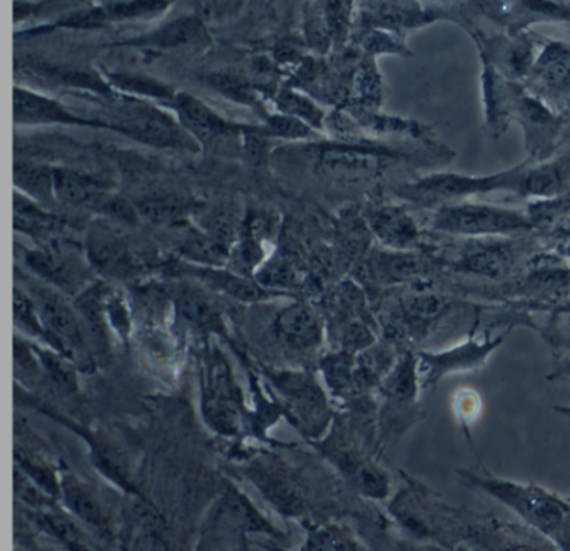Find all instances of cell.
<instances>
[{
	"mask_svg": "<svg viewBox=\"0 0 570 551\" xmlns=\"http://www.w3.org/2000/svg\"><path fill=\"white\" fill-rule=\"evenodd\" d=\"M61 500L66 505L67 511L97 537L104 540L112 537L111 523L99 498L73 473H61Z\"/></svg>",
	"mask_w": 570,
	"mask_h": 551,
	"instance_id": "7c38bea8",
	"label": "cell"
},
{
	"mask_svg": "<svg viewBox=\"0 0 570 551\" xmlns=\"http://www.w3.org/2000/svg\"><path fill=\"white\" fill-rule=\"evenodd\" d=\"M502 338L494 342H469L465 345L456 346L445 353L437 355H422L419 359V375L422 386L433 385L449 372L466 371L484 365L487 356L497 348Z\"/></svg>",
	"mask_w": 570,
	"mask_h": 551,
	"instance_id": "30bf717a",
	"label": "cell"
},
{
	"mask_svg": "<svg viewBox=\"0 0 570 551\" xmlns=\"http://www.w3.org/2000/svg\"><path fill=\"white\" fill-rule=\"evenodd\" d=\"M303 550H362V544L348 528L340 525H316L308 528Z\"/></svg>",
	"mask_w": 570,
	"mask_h": 551,
	"instance_id": "1f68e13d",
	"label": "cell"
},
{
	"mask_svg": "<svg viewBox=\"0 0 570 551\" xmlns=\"http://www.w3.org/2000/svg\"><path fill=\"white\" fill-rule=\"evenodd\" d=\"M563 413H570V410H563Z\"/></svg>",
	"mask_w": 570,
	"mask_h": 551,
	"instance_id": "ee69618b",
	"label": "cell"
},
{
	"mask_svg": "<svg viewBox=\"0 0 570 551\" xmlns=\"http://www.w3.org/2000/svg\"><path fill=\"white\" fill-rule=\"evenodd\" d=\"M176 109L184 128L203 142L232 134V125L223 121L209 107L187 94L176 97Z\"/></svg>",
	"mask_w": 570,
	"mask_h": 551,
	"instance_id": "44dd1931",
	"label": "cell"
},
{
	"mask_svg": "<svg viewBox=\"0 0 570 551\" xmlns=\"http://www.w3.org/2000/svg\"><path fill=\"white\" fill-rule=\"evenodd\" d=\"M186 274L196 276L197 280L219 291V293L228 294L235 300L245 301V303H258V301L271 300V298L280 296V291L270 290L264 284L255 283V281L246 280L243 276L228 269H218L215 266H184Z\"/></svg>",
	"mask_w": 570,
	"mask_h": 551,
	"instance_id": "9a60e30c",
	"label": "cell"
},
{
	"mask_svg": "<svg viewBox=\"0 0 570 551\" xmlns=\"http://www.w3.org/2000/svg\"><path fill=\"white\" fill-rule=\"evenodd\" d=\"M267 376L280 393L298 430L315 440L323 436L332 423V410L319 379L310 372L294 369L268 368Z\"/></svg>",
	"mask_w": 570,
	"mask_h": 551,
	"instance_id": "7a4b0ae2",
	"label": "cell"
},
{
	"mask_svg": "<svg viewBox=\"0 0 570 551\" xmlns=\"http://www.w3.org/2000/svg\"><path fill=\"white\" fill-rule=\"evenodd\" d=\"M236 228H238V220L236 214L232 209H216L212 214H207L204 220V231L209 238L215 239L219 245L229 249V246L235 241Z\"/></svg>",
	"mask_w": 570,
	"mask_h": 551,
	"instance_id": "d590c367",
	"label": "cell"
},
{
	"mask_svg": "<svg viewBox=\"0 0 570 551\" xmlns=\"http://www.w3.org/2000/svg\"><path fill=\"white\" fill-rule=\"evenodd\" d=\"M420 386L422 382H420L419 361L413 358L411 353H404L381 379L385 395L398 403L415 400Z\"/></svg>",
	"mask_w": 570,
	"mask_h": 551,
	"instance_id": "603a6c76",
	"label": "cell"
},
{
	"mask_svg": "<svg viewBox=\"0 0 570 551\" xmlns=\"http://www.w3.org/2000/svg\"><path fill=\"white\" fill-rule=\"evenodd\" d=\"M32 300L47 329V346L63 353L83 371L93 369V346L76 307L47 288L32 290Z\"/></svg>",
	"mask_w": 570,
	"mask_h": 551,
	"instance_id": "277c9868",
	"label": "cell"
},
{
	"mask_svg": "<svg viewBox=\"0 0 570 551\" xmlns=\"http://www.w3.org/2000/svg\"><path fill=\"white\" fill-rule=\"evenodd\" d=\"M56 220L44 213L35 201L29 199V196L22 194L21 191L15 193L14 201V226L18 231L25 235H42L54 226Z\"/></svg>",
	"mask_w": 570,
	"mask_h": 551,
	"instance_id": "d6a6232c",
	"label": "cell"
},
{
	"mask_svg": "<svg viewBox=\"0 0 570 551\" xmlns=\"http://www.w3.org/2000/svg\"><path fill=\"white\" fill-rule=\"evenodd\" d=\"M372 233L395 251H407L419 241V226L410 214L400 207L387 206L375 209L368 216Z\"/></svg>",
	"mask_w": 570,
	"mask_h": 551,
	"instance_id": "ac0fdd59",
	"label": "cell"
},
{
	"mask_svg": "<svg viewBox=\"0 0 570 551\" xmlns=\"http://www.w3.org/2000/svg\"><path fill=\"white\" fill-rule=\"evenodd\" d=\"M201 411L207 426L222 436H236L241 431V395L232 366L218 348L204 356Z\"/></svg>",
	"mask_w": 570,
	"mask_h": 551,
	"instance_id": "3957f363",
	"label": "cell"
},
{
	"mask_svg": "<svg viewBox=\"0 0 570 551\" xmlns=\"http://www.w3.org/2000/svg\"><path fill=\"white\" fill-rule=\"evenodd\" d=\"M170 8L168 0H119L112 4L77 12L60 22L63 28L100 29L112 22L138 21L163 14Z\"/></svg>",
	"mask_w": 570,
	"mask_h": 551,
	"instance_id": "8fae6325",
	"label": "cell"
},
{
	"mask_svg": "<svg viewBox=\"0 0 570 551\" xmlns=\"http://www.w3.org/2000/svg\"><path fill=\"white\" fill-rule=\"evenodd\" d=\"M39 520L47 533H51L69 550H90L93 548V541L84 531L86 527L69 511L66 514L57 508L56 504L42 508Z\"/></svg>",
	"mask_w": 570,
	"mask_h": 551,
	"instance_id": "7402d4cb",
	"label": "cell"
},
{
	"mask_svg": "<svg viewBox=\"0 0 570 551\" xmlns=\"http://www.w3.org/2000/svg\"><path fill=\"white\" fill-rule=\"evenodd\" d=\"M25 262L39 278L60 288L64 293H76L86 280V269L80 266V262L73 256L64 255L60 249L45 248L29 251L25 255Z\"/></svg>",
	"mask_w": 570,
	"mask_h": 551,
	"instance_id": "5bb4252c",
	"label": "cell"
},
{
	"mask_svg": "<svg viewBox=\"0 0 570 551\" xmlns=\"http://www.w3.org/2000/svg\"><path fill=\"white\" fill-rule=\"evenodd\" d=\"M14 183L18 191L37 203H56L54 197V170L45 165H14Z\"/></svg>",
	"mask_w": 570,
	"mask_h": 551,
	"instance_id": "4316f807",
	"label": "cell"
},
{
	"mask_svg": "<svg viewBox=\"0 0 570 551\" xmlns=\"http://www.w3.org/2000/svg\"><path fill=\"white\" fill-rule=\"evenodd\" d=\"M462 475L477 488L494 496L495 500L507 505L518 517L524 518L527 523L533 525L547 537L556 540L557 534H562L570 510L557 496L544 491L536 485H520L508 479L474 476L469 473H462Z\"/></svg>",
	"mask_w": 570,
	"mask_h": 551,
	"instance_id": "6da1fadb",
	"label": "cell"
},
{
	"mask_svg": "<svg viewBox=\"0 0 570 551\" xmlns=\"http://www.w3.org/2000/svg\"><path fill=\"white\" fill-rule=\"evenodd\" d=\"M138 209L142 216L149 217V219L166 223V220H174L183 216L186 206L178 197L163 196L141 201L138 204Z\"/></svg>",
	"mask_w": 570,
	"mask_h": 551,
	"instance_id": "74e56055",
	"label": "cell"
},
{
	"mask_svg": "<svg viewBox=\"0 0 570 551\" xmlns=\"http://www.w3.org/2000/svg\"><path fill=\"white\" fill-rule=\"evenodd\" d=\"M87 258L90 266L112 278H131L141 271L138 258L121 236L111 229L96 228L87 238Z\"/></svg>",
	"mask_w": 570,
	"mask_h": 551,
	"instance_id": "9c48e42d",
	"label": "cell"
},
{
	"mask_svg": "<svg viewBox=\"0 0 570 551\" xmlns=\"http://www.w3.org/2000/svg\"><path fill=\"white\" fill-rule=\"evenodd\" d=\"M433 229L455 236L510 235V233L529 229V217L520 210L502 209L485 204H445L437 210L432 220Z\"/></svg>",
	"mask_w": 570,
	"mask_h": 551,
	"instance_id": "5b68a950",
	"label": "cell"
},
{
	"mask_svg": "<svg viewBox=\"0 0 570 551\" xmlns=\"http://www.w3.org/2000/svg\"><path fill=\"white\" fill-rule=\"evenodd\" d=\"M275 326L281 339L298 352L316 349L325 338L322 317L313 307L303 303L291 304L280 311Z\"/></svg>",
	"mask_w": 570,
	"mask_h": 551,
	"instance_id": "4fadbf2b",
	"label": "cell"
},
{
	"mask_svg": "<svg viewBox=\"0 0 570 551\" xmlns=\"http://www.w3.org/2000/svg\"><path fill=\"white\" fill-rule=\"evenodd\" d=\"M271 125H273L278 134L291 136V138H301V136H306L310 132V129L303 126V122L294 118H273Z\"/></svg>",
	"mask_w": 570,
	"mask_h": 551,
	"instance_id": "b9f144b4",
	"label": "cell"
},
{
	"mask_svg": "<svg viewBox=\"0 0 570 551\" xmlns=\"http://www.w3.org/2000/svg\"><path fill=\"white\" fill-rule=\"evenodd\" d=\"M204 34L203 24L196 18H183L163 25L158 31L132 39V45H152V47H180V45L200 44Z\"/></svg>",
	"mask_w": 570,
	"mask_h": 551,
	"instance_id": "cb8c5ba5",
	"label": "cell"
},
{
	"mask_svg": "<svg viewBox=\"0 0 570 551\" xmlns=\"http://www.w3.org/2000/svg\"><path fill=\"white\" fill-rule=\"evenodd\" d=\"M523 168L492 177L462 176V174H435L405 186L404 196L419 204L450 203L472 194L497 190H517Z\"/></svg>",
	"mask_w": 570,
	"mask_h": 551,
	"instance_id": "52a82bcc",
	"label": "cell"
},
{
	"mask_svg": "<svg viewBox=\"0 0 570 551\" xmlns=\"http://www.w3.org/2000/svg\"><path fill=\"white\" fill-rule=\"evenodd\" d=\"M534 73L550 89L570 90V48L550 44L537 61Z\"/></svg>",
	"mask_w": 570,
	"mask_h": 551,
	"instance_id": "83f0119b",
	"label": "cell"
},
{
	"mask_svg": "<svg viewBox=\"0 0 570 551\" xmlns=\"http://www.w3.org/2000/svg\"><path fill=\"white\" fill-rule=\"evenodd\" d=\"M14 458L19 468L28 473L49 496H52L54 500H61V475H57L52 465H49L42 456L21 449V446H15Z\"/></svg>",
	"mask_w": 570,
	"mask_h": 551,
	"instance_id": "4dcf8cb0",
	"label": "cell"
},
{
	"mask_svg": "<svg viewBox=\"0 0 570 551\" xmlns=\"http://www.w3.org/2000/svg\"><path fill=\"white\" fill-rule=\"evenodd\" d=\"M35 352H37L39 359L42 363V369L44 375L51 379L52 385L57 386V390L64 391V393L71 395L76 393L79 390V378H77V366L71 361L67 356L57 349L41 348V346L34 345Z\"/></svg>",
	"mask_w": 570,
	"mask_h": 551,
	"instance_id": "f1b7e54d",
	"label": "cell"
},
{
	"mask_svg": "<svg viewBox=\"0 0 570 551\" xmlns=\"http://www.w3.org/2000/svg\"><path fill=\"white\" fill-rule=\"evenodd\" d=\"M106 186L93 174L76 170L56 168L54 170V197L56 203L66 206H89L94 203H106Z\"/></svg>",
	"mask_w": 570,
	"mask_h": 551,
	"instance_id": "d6986e66",
	"label": "cell"
},
{
	"mask_svg": "<svg viewBox=\"0 0 570 551\" xmlns=\"http://www.w3.org/2000/svg\"><path fill=\"white\" fill-rule=\"evenodd\" d=\"M14 323L19 331L32 338L41 339L47 345V329L42 323L41 314L32 296L15 288L14 290Z\"/></svg>",
	"mask_w": 570,
	"mask_h": 551,
	"instance_id": "836d02e7",
	"label": "cell"
},
{
	"mask_svg": "<svg viewBox=\"0 0 570 551\" xmlns=\"http://www.w3.org/2000/svg\"><path fill=\"white\" fill-rule=\"evenodd\" d=\"M326 386L335 395H346L355 388V355L345 349L330 353L320 363Z\"/></svg>",
	"mask_w": 570,
	"mask_h": 551,
	"instance_id": "f546056e",
	"label": "cell"
},
{
	"mask_svg": "<svg viewBox=\"0 0 570 551\" xmlns=\"http://www.w3.org/2000/svg\"><path fill=\"white\" fill-rule=\"evenodd\" d=\"M372 272L378 281L384 283H401L413 280L415 276L422 274L423 264L413 252L395 251L380 252L370 262Z\"/></svg>",
	"mask_w": 570,
	"mask_h": 551,
	"instance_id": "d4e9b609",
	"label": "cell"
},
{
	"mask_svg": "<svg viewBox=\"0 0 570 551\" xmlns=\"http://www.w3.org/2000/svg\"><path fill=\"white\" fill-rule=\"evenodd\" d=\"M14 366L18 378L24 379L28 385L37 381L39 376L44 372L35 346L19 333L14 336Z\"/></svg>",
	"mask_w": 570,
	"mask_h": 551,
	"instance_id": "e575fe53",
	"label": "cell"
},
{
	"mask_svg": "<svg viewBox=\"0 0 570 551\" xmlns=\"http://www.w3.org/2000/svg\"><path fill=\"white\" fill-rule=\"evenodd\" d=\"M478 397L474 391H462L460 393L459 400H456V407H460L459 414L462 417V420L465 418L472 417L478 413Z\"/></svg>",
	"mask_w": 570,
	"mask_h": 551,
	"instance_id": "7bdbcfd3",
	"label": "cell"
},
{
	"mask_svg": "<svg viewBox=\"0 0 570 551\" xmlns=\"http://www.w3.org/2000/svg\"><path fill=\"white\" fill-rule=\"evenodd\" d=\"M246 475L259 493L287 517H300L304 511L303 495L287 468L270 456H258L246 465Z\"/></svg>",
	"mask_w": 570,
	"mask_h": 551,
	"instance_id": "ba28073f",
	"label": "cell"
},
{
	"mask_svg": "<svg viewBox=\"0 0 570 551\" xmlns=\"http://www.w3.org/2000/svg\"><path fill=\"white\" fill-rule=\"evenodd\" d=\"M271 531L273 528L241 493L228 489L219 496V500L207 515L203 528V547L235 548L241 544V538L246 533H271Z\"/></svg>",
	"mask_w": 570,
	"mask_h": 551,
	"instance_id": "8992f818",
	"label": "cell"
},
{
	"mask_svg": "<svg viewBox=\"0 0 570 551\" xmlns=\"http://www.w3.org/2000/svg\"><path fill=\"white\" fill-rule=\"evenodd\" d=\"M104 307H106V316L111 324V329H115L122 339L128 338L129 331H131V320H129L128 306H126L119 293L106 288V291H104Z\"/></svg>",
	"mask_w": 570,
	"mask_h": 551,
	"instance_id": "ab89813d",
	"label": "cell"
},
{
	"mask_svg": "<svg viewBox=\"0 0 570 551\" xmlns=\"http://www.w3.org/2000/svg\"><path fill=\"white\" fill-rule=\"evenodd\" d=\"M405 310L413 320H432L445 310V301L433 293H415L408 298Z\"/></svg>",
	"mask_w": 570,
	"mask_h": 551,
	"instance_id": "60d3db41",
	"label": "cell"
},
{
	"mask_svg": "<svg viewBox=\"0 0 570 551\" xmlns=\"http://www.w3.org/2000/svg\"><path fill=\"white\" fill-rule=\"evenodd\" d=\"M258 283L273 290L275 287L287 288L297 284V269L287 259H273L258 274Z\"/></svg>",
	"mask_w": 570,
	"mask_h": 551,
	"instance_id": "f35d334b",
	"label": "cell"
},
{
	"mask_svg": "<svg viewBox=\"0 0 570 551\" xmlns=\"http://www.w3.org/2000/svg\"><path fill=\"white\" fill-rule=\"evenodd\" d=\"M14 491L19 500L24 501L29 507L37 508V510L56 504V500H54L52 496H49L47 493H45L28 473L22 472L19 466L14 469Z\"/></svg>",
	"mask_w": 570,
	"mask_h": 551,
	"instance_id": "8d00e7d4",
	"label": "cell"
},
{
	"mask_svg": "<svg viewBox=\"0 0 570 551\" xmlns=\"http://www.w3.org/2000/svg\"><path fill=\"white\" fill-rule=\"evenodd\" d=\"M326 455L345 473L346 478L362 495L374 500H385L390 495V479L375 463L346 449H332Z\"/></svg>",
	"mask_w": 570,
	"mask_h": 551,
	"instance_id": "2e32d148",
	"label": "cell"
},
{
	"mask_svg": "<svg viewBox=\"0 0 570 551\" xmlns=\"http://www.w3.org/2000/svg\"><path fill=\"white\" fill-rule=\"evenodd\" d=\"M176 306L181 316L200 329L219 336H226V333H228L219 307L213 303L212 298H207L196 288H181L178 291Z\"/></svg>",
	"mask_w": 570,
	"mask_h": 551,
	"instance_id": "ffe728a7",
	"label": "cell"
},
{
	"mask_svg": "<svg viewBox=\"0 0 570 551\" xmlns=\"http://www.w3.org/2000/svg\"><path fill=\"white\" fill-rule=\"evenodd\" d=\"M14 121L18 125H90L93 122L74 116L66 107L56 100L39 96L32 90L15 87L14 90Z\"/></svg>",
	"mask_w": 570,
	"mask_h": 551,
	"instance_id": "e0dca14e",
	"label": "cell"
},
{
	"mask_svg": "<svg viewBox=\"0 0 570 551\" xmlns=\"http://www.w3.org/2000/svg\"><path fill=\"white\" fill-rule=\"evenodd\" d=\"M512 252L502 245H478L469 249L460 259L459 266L465 271L475 274L495 276L505 274L510 269Z\"/></svg>",
	"mask_w": 570,
	"mask_h": 551,
	"instance_id": "484cf974",
	"label": "cell"
}]
</instances>
